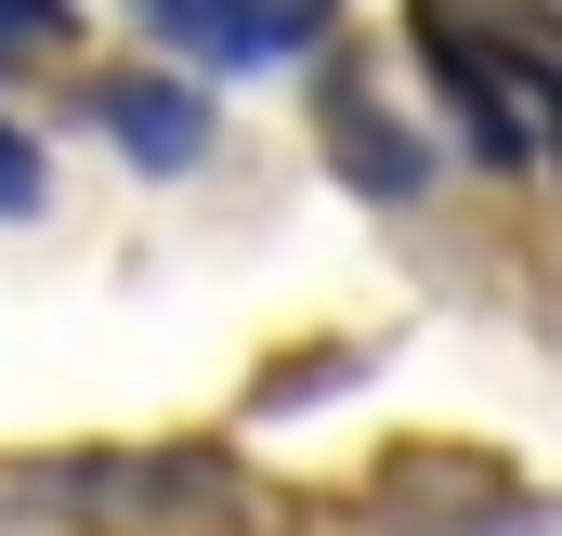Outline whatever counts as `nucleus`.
<instances>
[{
  "label": "nucleus",
  "instance_id": "obj_2",
  "mask_svg": "<svg viewBox=\"0 0 562 536\" xmlns=\"http://www.w3.org/2000/svg\"><path fill=\"white\" fill-rule=\"evenodd\" d=\"M53 40V0H0V53H40Z\"/></svg>",
  "mask_w": 562,
  "mask_h": 536
},
{
  "label": "nucleus",
  "instance_id": "obj_3",
  "mask_svg": "<svg viewBox=\"0 0 562 536\" xmlns=\"http://www.w3.org/2000/svg\"><path fill=\"white\" fill-rule=\"evenodd\" d=\"M26 197H40V170H26V144L0 132V210H26Z\"/></svg>",
  "mask_w": 562,
  "mask_h": 536
},
{
  "label": "nucleus",
  "instance_id": "obj_1",
  "mask_svg": "<svg viewBox=\"0 0 562 536\" xmlns=\"http://www.w3.org/2000/svg\"><path fill=\"white\" fill-rule=\"evenodd\" d=\"M144 13L210 66H276V53H301L327 26V0H144Z\"/></svg>",
  "mask_w": 562,
  "mask_h": 536
}]
</instances>
